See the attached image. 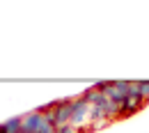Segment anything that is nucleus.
<instances>
[{
  "mask_svg": "<svg viewBox=\"0 0 149 133\" xmlns=\"http://www.w3.org/2000/svg\"><path fill=\"white\" fill-rule=\"evenodd\" d=\"M145 106H147V101L138 94V90H135V80H133V90H131L129 96L122 101V108H119V119H126V117H131V115H138L142 108H145Z\"/></svg>",
  "mask_w": 149,
  "mask_h": 133,
  "instance_id": "f257e3e1",
  "label": "nucleus"
},
{
  "mask_svg": "<svg viewBox=\"0 0 149 133\" xmlns=\"http://www.w3.org/2000/svg\"><path fill=\"white\" fill-rule=\"evenodd\" d=\"M48 129H55L53 124H48L46 122V117L37 110H32V113H25L23 115V133H46Z\"/></svg>",
  "mask_w": 149,
  "mask_h": 133,
  "instance_id": "f03ea898",
  "label": "nucleus"
},
{
  "mask_svg": "<svg viewBox=\"0 0 149 133\" xmlns=\"http://www.w3.org/2000/svg\"><path fill=\"white\" fill-rule=\"evenodd\" d=\"M87 115H90V103L83 101L80 96H74V103H71V122H69V124H74V126L90 124V122H87Z\"/></svg>",
  "mask_w": 149,
  "mask_h": 133,
  "instance_id": "7ed1b4c3",
  "label": "nucleus"
},
{
  "mask_svg": "<svg viewBox=\"0 0 149 133\" xmlns=\"http://www.w3.org/2000/svg\"><path fill=\"white\" fill-rule=\"evenodd\" d=\"M131 90H133V80H110V90L103 96H108L115 103H122V101L129 96Z\"/></svg>",
  "mask_w": 149,
  "mask_h": 133,
  "instance_id": "20e7f679",
  "label": "nucleus"
},
{
  "mask_svg": "<svg viewBox=\"0 0 149 133\" xmlns=\"http://www.w3.org/2000/svg\"><path fill=\"white\" fill-rule=\"evenodd\" d=\"M71 103H74V96H67V99H57V108H55V129L62 124H69L71 122Z\"/></svg>",
  "mask_w": 149,
  "mask_h": 133,
  "instance_id": "39448f33",
  "label": "nucleus"
},
{
  "mask_svg": "<svg viewBox=\"0 0 149 133\" xmlns=\"http://www.w3.org/2000/svg\"><path fill=\"white\" fill-rule=\"evenodd\" d=\"M0 126H2L5 133H21V129H23V115H16V117L5 119Z\"/></svg>",
  "mask_w": 149,
  "mask_h": 133,
  "instance_id": "423d86ee",
  "label": "nucleus"
},
{
  "mask_svg": "<svg viewBox=\"0 0 149 133\" xmlns=\"http://www.w3.org/2000/svg\"><path fill=\"white\" fill-rule=\"evenodd\" d=\"M135 90L145 101H149V80H135Z\"/></svg>",
  "mask_w": 149,
  "mask_h": 133,
  "instance_id": "0eeeda50",
  "label": "nucleus"
},
{
  "mask_svg": "<svg viewBox=\"0 0 149 133\" xmlns=\"http://www.w3.org/2000/svg\"><path fill=\"white\" fill-rule=\"evenodd\" d=\"M57 133H78V126H74V124H62V126H57Z\"/></svg>",
  "mask_w": 149,
  "mask_h": 133,
  "instance_id": "6e6552de",
  "label": "nucleus"
},
{
  "mask_svg": "<svg viewBox=\"0 0 149 133\" xmlns=\"http://www.w3.org/2000/svg\"><path fill=\"white\" fill-rule=\"evenodd\" d=\"M46 133H57V129H48V131H46Z\"/></svg>",
  "mask_w": 149,
  "mask_h": 133,
  "instance_id": "1a4fd4ad",
  "label": "nucleus"
}]
</instances>
